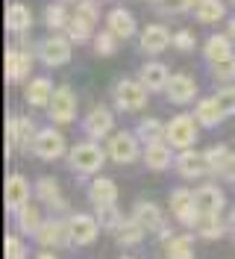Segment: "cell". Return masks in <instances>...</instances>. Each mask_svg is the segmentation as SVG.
Listing matches in <instances>:
<instances>
[{
  "mask_svg": "<svg viewBox=\"0 0 235 259\" xmlns=\"http://www.w3.org/2000/svg\"><path fill=\"white\" fill-rule=\"evenodd\" d=\"M200 3H203V0H185V6H188V9H197Z\"/></svg>",
  "mask_w": 235,
  "mask_h": 259,
  "instance_id": "cell-48",
  "label": "cell"
},
{
  "mask_svg": "<svg viewBox=\"0 0 235 259\" xmlns=\"http://www.w3.org/2000/svg\"><path fill=\"white\" fill-rule=\"evenodd\" d=\"M32 153H35L38 159H59L65 153V136L56 133L53 127L38 130V136H35V142H32Z\"/></svg>",
  "mask_w": 235,
  "mask_h": 259,
  "instance_id": "cell-7",
  "label": "cell"
},
{
  "mask_svg": "<svg viewBox=\"0 0 235 259\" xmlns=\"http://www.w3.org/2000/svg\"><path fill=\"white\" fill-rule=\"evenodd\" d=\"M232 3H235V0H232Z\"/></svg>",
  "mask_w": 235,
  "mask_h": 259,
  "instance_id": "cell-53",
  "label": "cell"
},
{
  "mask_svg": "<svg viewBox=\"0 0 235 259\" xmlns=\"http://www.w3.org/2000/svg\"><path fill=\"white\" fill-rule=\"evenodd\" d=\"M35 242L44 244V247H62V244H71V227H68V218H47Z\"/></svg>",
  "mask_w": 235,
  "mask_h": 259,
  "instance_id": "cell-8",
  "label": "cell"
},
{
  "mask_svg": "<svg viewBox=\"0 0 235 259\" xmlns=\"http://www.w3.org/2000/svg\"><path fill=\"white\" fill-rule=\"evenodd\" d=\"M97 215H100V227H103V230H112V233H115L118 224L124 221V215L118 212V206H100Z\"/></svg>",
  "mask_w": 235,
  "mask_h": 259,
  "instance_id": "cell-38",
  "label": "cell"
},
{
  "mask_svg": "<svg viewBox=\"0 0 235 259\" xmlns=\"http://www.w3.org/2000/svg\"><path fill=\"white\" fill-rule=\"evenodd\" d=\"M197 233L206 242H218V239H223V233H229V227L220 221V215H203L197 224Z\"/></svg>",
  "mask_w": 235,
  "mask_h": 259,
  "instance_id": "cell-29",
  "label": "cell"
},
{
  "mask_svg": "<svg viewBox=\"0 0 235 259\" xmlns=\"http://www.w3.org/2000/svg\"><path fill=\"white\" fill-rule=\"evenodd\" d=\"M162 9H171V12H185V0H162Z\"/></svg>",
  "mask_w": 235,
  "mask_h": 259,
  "instance_id": "cell-45",
  "label": "cell"
},
{
  "mask_svg": "<svg viewBox=\"0 0 235 259\" xmlns=\"http://www.w3.org/2000/svg\"><path fill=\"white\" fill-rule=\"evenodd\" d=\"M91 203L100 209V206H115L118 203V186L115 180L109 177H97L91 183Z\"/></svg>",
  "mask_w": 235,
  "mask_h": 259,
  "instance_id": "cell-20",
  "label": "cell"
},
{
  "mask_svg": "<svg viewBox=\"0 0 235 259\" xmlns=\"http://www.w3.org/2000/svg\"><path fill=\"white\" fill-rule=\"evenodd\" d=\"M38 136V130L32 127L30 118H9L6 121V142H9V150L12 147H32Z\"/></svg>",
  "mask_w": 235,
  "mask_h": 259,
  "instance_id": "cell-10",
  "label": "cell"
},
{
  "mask_svg": "<svg viewBox=\"0 0 235 259\" xmlns=\"http://www.w3.org/2000/svg\"><path fill=\"white\" fill-rule=\"evenodd\" d=\"M6 27H9L12 32H27L32 27L30 9H27L24 3H12V6L6 9Z\"/></svg>",
  "mask_w": 235,
  "mask_h": 259,
  "instance_id": "cell-28",
  "label": "cell"
},
{
  "mask_svg": "<svg viewBox=\"0 0 235 259\" xmlns=\"http://www.w3.org/2000/svg\"><path fill=\"white\" fill-rule=\"evenodd\" d=\"M38 56H41V62L50 65V68H56V65H65L71 59V41L62 38V35H50L41 41V48H38Z\"/></svg>",
  "mask_w": 235,
  "mask_h": 259,
  "instance_id": "cell-11",
  "label": "cell"
},
{
  "mask_svg": "<svg viewBox=\"0 0 235 259\" xmlns=\"http://www.w3.org/2000/svg\"><path fill=\"white\" fill-rule=\"evenodd\" d=\"M6 259H27V247L18 236H6Z\"/></svg>",
  "mask_w": 235,
  "mask_h": 259,
  "instance_id": "cell-41",
  "label": "cell"
},
{
  "mask_svg": "<svg viewBox=\"0 0 235 259\" xmlns=\"http://www.w3.org/2000/svg\"><path fill=\"white\" fill-rule=\"evenodd\" d=\"M144 227L135 221V218H124L121 224H118V230H115V239H118V244H138L141 239H144Z\"/></svg>",
  "mask_w": 235,
  "mask_h": 259,
  "instance_id": "cell-31",
  "label": "cell"
},
{
  "mask_svg": "<svg viewBox=\"0 0 235 259\" xmlns=\"http://www.w3.org/2000/svg\"><path fill=\"white\" fill-rule=\"evenodd\" d=\"M232 159V153H229V147L226 145H215L206 150V165H209V174H223L226 171V165Z\"/></svg>",
  "mask_w": 235,
  "mask_h": 259,
  "instance_id": "cell-33",
  "label": "cell"
},
{
  "mask_svg": "<svg viewBox=\"0 0 235 259\" xmlns=\"http://www.w3.org/2000/svg\"><path fill=\"white\" fill-rule=\"evenodd\" d=\"M3 200H6V209H12V212L27 206L30 203V183H27V177L9 174L6 177V189H3Z\"/></svg>",
  "mask_w": 235,
  "mask_h": 259,
  "instance_id": "cell-12",
  "label": "cell"
},
{
  "mask_svg": "<svg viewBox=\"0 0 235 259\" xmlns=\"http://www.w3.org/2000/svg\"><path fill=\"white\" fill-rule=\"evenodd\" d=\"M226 227H229V236H232V239H235V209H232V215L226 218Z\"/></svg>",
  "mask_w": 235,
  "mask_h": 259,
  "instance_id": "cell-47",
  "label": "cell"
},
{
  "mask_svg": "<svg viewBox=\"0 0 235 259\" xmlns=\"http://www.w3.org/2000/svg\"><path fill=\"white\" fill-rule=\"evenodd\" d=\"M162 244H165L168 259H191L194 256V247H191V239L188 236H168Z\"/></svg>",
  "mask_w": 235,
  "mask_h": 259,
  "instance_id": "cell-32",
  "label": "cell"
},
{
  "mask_svg": "<svg viewBox=\"0 0 235 259\" xmlns=\"http://www.w3.org/2000/svg\"><path fill=\"white\" fill-rule=\"evenodd\" d=\"M30 71H32V56L27 50H18V48L6 50V77H9V80L12 82L24 80Z\"/></svg>",
  "mask_w": 235,
  "mask_h": 259,
  "instance_id": "cell-16",
  "label": "cell"
},
{
  "mask_svg": "<svg viewBox=\"0 0 235 259\" xmlns=\"http://www.w3.org/2000/svg\"><path fill=\"white\" fill-rule=\"evenodd\" d=\"M223 177L229 180V183H235V153H232V159H229V165H226V171H223Z\"/></svg>",
  "mask_w": 235,
  "mask_h": 259,
  "instance_id": "cell-46",
  "label": "cell"
},
{
  "mask_svg": "<svg viewBox=\"0 0 235 259\" xmlns=\"http://www.w3.org/2000/svg\"><path fill=\"white\" fill-rule=\"evenodd\" d=\"M35 194L44 200L50 209H56V212H62L65 209V197H62V192H59V183L53 177H41L38 183H35Z\"/></svg>",
  "mask_w": 235,
  "mask_h": 259,
  "instance_id": "cell-22",
  "label": "cell"
},
{
  "mask_svg": "<svg viewBox=\"0 0 235 259\" xmlns=\"http://www.w3.org/2000/svg\"><path fill=\"white\" fill-rule=\"evenodd\" d=\"M147 85L144 82H135V80H121L115 85V100H118V106L124 109V112H138L141 106L147 103Z\"/></svg>",
  "mask_w": 235,
  "mask_h": 259,
  "instance_id": "cell-4",
  "label": "cell"
},
{
  "mask_svg": "<svg viewBox=\"0 0 235 259\" xmlns=\"http://www.w3.org/2000/svg\"><path fill=\"white\" fill-rule=\"evenodd\" d=\"M115 38H118V35L112 30L100 32V35L94 38V53H97V56H112V53H115Z\"/></svg>",
  "mask_w": 235,
  "mask_h": 259,
  "instance_id": "cell-39",
  "label": "cell"
},
{
  "mask_svg": "<svg viewBox=\"0 0 235 259\" xmlns=\"http://www.w3.org/2000/svg\"><path fill=\"white\" fill-rule=\"evenodd\" d=\"M121 259H135V256H121Z\"/></svg>",
  "mask_w": 235,
  "mask_h": 259,
  "instance_id": "cell-51",
  "label": "cell"
},
{
  "mask_svg": "<svg viewBox=\"0 0 235 259\" xmlns=\"http://www.w3.org/2000/svg\"><path fill=\"white\" fill-rule=\"evenodd\" d=\"M165 92H168V100H173V103H188L197 95V82L191 80L188 74H173L171 80H168Z\"/></svg>",
  "mask_w": 235,
  "mask_h": 259,
  "instance_id": "cell-17",
  "label": "cell"
},
{
  "mask_svg": "<svg viewBox=\"0 0 235 259\" xmlns=\"http://www.w3.org/2000/svg\"><path fill=\"white\" fill-rule=\"evenodd\" d=\"M203 127H215V124H220L226 115H223V109H220V103L215 100V97H206V100H200L197 103V115H194Z\"/></svg>",
  "mask_w": 235,
  "mask_h": 259,
  "instance_id": "cell-26",
  "label": "cell"
},
{
  "mask_svg": "<svg viewBox=\"0 0 235 259\" xmlns=\"http://www.w3.org/2000/svg\"><path fill=\"white\" fill-rule=\"evenodd\" d=\"M68 162H71V168L79 171V174H94V171H100V168H103L106 153H103L97 145H91V142H82V145L71 147Z\"/></svg>",
  "mask_w": 235,
  "mask_h": 259,
  "instance_id": "cell-1",
  "label": "cell"
},
{
  "mask_svg": "<svg viewBox=\"0 0 235 259\" xmlns=\"http://www.w3.org/2000/svg\"><path fill=\"white\" fill-rule=\"evenodd\" d=\"M215 100L220 103L223 115H235V89H220L215 95Z\"/></svg>",
  "mask_w": 235,
  "mask_h": 259,
  "instance_id": "cell-42",
  "label": "cell"
},
{
  "mask_svg": "<svg viewBox=\"0 0 235 259\" xmlns=\"http://www.w3.org/2000/svg\"><path fill=\"white\" fill-rule=\"evenodd\" d=\"M168 139H162V142H150L147 150H144V165L150 168V171H165V168H171V147L165 145Z\"/></svg>",
  "mask_w": 235,
  "mask_h": 259,
  "instance_id": "cell-21",
  "label": "cell"
},
{
  "mask_svg": "<svg viewBox=\"0 0 235 259\" xmlns=\"http://www.w3.org/2000/svg\"><path fill=\"white\" fill-rule=\"evenodd\" d=\"M47 112H50V121H56V124H71L74 115H77V97H74V92L68 85H59L53 92V97H50Z\"/></svg>",
  "mask_w": 235,
  "mask_h": 259,
  "instance_id": "cell-5",
  "label": "cell"
},
{
  "mask_svg": "<svg viewBox=\"0 0 235 259\" xmlns=\"http://www.w3.org/2000/svg\"><path fill=\"white\" fill-rule=\"evenodd\" d=\"M44 224V218H41V212L35 209V206H21L18 209V230L24 233V236H38V230Z\"/></svg>",
  "mask_w": 235,
  "mask_h": 259,
  "instance_id": "cell-27",
  "label": "cell"
},
{
  "mask_svg": "<svg viewBox=\"0 0 235 259\" xmlns=\"http://www.w3.org/2000/svg\"><path fill=\"white\" fill-rule=\"evenodd\" d=\"M112 124H115V118H112V112L106 106H94L91 112L85 115V121H82V127H85V133L91 139H106L112 133Z\"/></svg>",
  "mask_w": 235,
  "mask_h": 259,
  "instance_id": "cell-15",
  "label": "cell"
},
{
  "mask_svg": "<svg viewBox=\"0 0 235 259\" xmlns=\"http://www.w3.org/2000/svg\"><path fill=\"white\" fill-rule=\"evenodd\" d=\"M212 77L220 82H232L235 80V56L220 59V62H212Z\"/></svg>",
  "mask_w": 235,
  "mask_h": 259,
  "instance_id": "cell-36",
  "label": "cell"
},
{
  "mask_svg": "<svg viewBox=\"0 0 235 259\" xmlns=\"http://www.w3.org/2000/svg\"><path fill=\"white\" fill-rule=\"evenodd\" d=\"M176 171H179V177L185 180H197L203 177V174H209V165H206V153H197V150H182L179 156H176Z\"/></svg>",
  "mask_w": 235,
  "mask_h": 259,
  "instance_id": "cell-13",
  "label": "cell"
},
{
  "mask_svg": "<svg viewBox=\"0 0 235 259\" xmlns=\"http://www.w3.org/2000/svg\"><path fill=\"white\" fill-rule=\"evenodd\" d=\"M77 15L82 18V21H85V24H97V6H94V0H82V3H79L77 6Z\"/></svg>",
  "mask_w": 235,
  "mask_h": 259,
  "instance_id": "cell-43",
  "label": "cell"
},
{
  "mask_svg": "<svg viewBox=\"0 0 235 259\" xmlns=\"http://www.w3.org/2000/svg\"><path fill=\"white\" fill-rule=\"evenodd\" d=\"M194 197H197V209H200V215H220V209H223V192H220L218 186H203V189H197L194 192Z\"/></svg>",
  "mask_w": 235,
  "mask_h": 259,
  "instance_id": "cell-18",
  "label": "cell"
},
{
  "mask_svg": "<svg viewBox=\"0 0 235 259\" xmlns=\"http://www.w3.org/2000/svg\"><path fill=\"white\" fill-rule=\"evenodd\" d=\"M229 38H235V15L229 18Z\"/></svg>",
  "mask_w": 235,
  "mask_h": 259,
  "instance_id": "cell-50",
  "label": "cell"
},
{
  "mask_svg": "<svg viewBox=\"0 0 235 259\" xmlns=\"http://www.w3.org/2000/svg\"><path fill=\"white\" fill-rule=\"evenodd\" d=\"M168 80H171V74H168V68L162 62H150L141 68V82L150 89V92H159V89H168Z\"/></svg>",
  "mask_w": 235,
  "mask_h": 259,
  "instance_id": "cell-24",
  "label": "cell"
},
{
  "mask_svg": "<svg viewBox=\"0 0 235 259\" xmlns=\"http://www.w3.org/2000/svg\"><path fill=\"white\" fill-rule=\"evenodd\" d=\"M150 3H162V0H150Z\"/></svg>",
  "mask_w": 235,
  "mask_h": 259,
  "instance_id": "cell-52",
  "label": "cell"
},
{
  "mask_svg": "<svg viewBox=\"0 0 235 259\" xmlns=\"http://www.w3.org/2000/svg\"><path fill=\"white\" fill-rule=\"evenodd\" d=\"M173 48L176 50H194V32L179 30L176 35H173Z\"/></svg>",
  "mask_w": 235,
  "mask_h": 259,
  "instance_id": "cell-44",
  "label": "cell"
},
{
  "mask_svg": "<svg viewBox=\"0 0 235 259\" xmlns=\"http://www.w3.org/2000/svg\"><path fill=\"white\" fill-rule=\"evenodd\" d=\"M135 136H138L144 145H150V142H162V139L168 136V127H162V121H156V118H147V121H141L138 124Z\"/></svg>",
  "mask_w": 235,
  "mask_h": 259,
  "instance_id": "cell-34",
  "label": "cell"
},
{
  "mask_svg": "<svg viewBox=\"0 0 235 259\" xmlns=\"http://www.w3.org/2000/svg\"><path fill=\"white\" fill-rule=\"evenodd\" d=\"M65 30H68V35H71V41H85V38L91 35V24H85L79 15H74L71 21H68Z\"/></svg>",
  "mask_w": 235,
  "mask_h": 259,
  "instance_id": "cell-37",
  "label": "cell"
},
{
  "mask_svg": "<svg viewBox=\"0 0 235 259\" xmlns=\"http://www.w3.org/2000/svg\"><path fill=\"white\" fill-rule=\"evenodd\" d=\"M35 259H56V256H53L50 250H41V253H38V256H35Z\"/></svg>",
  "mask_w": 235,
  "mask_h": 259,
  "instance_id": "cell-49",
  "label": "cell"
},
{
  "mask_svg": "<svg viewBox=\"0 0 235 259\" xmlns=\"http://www.w3.org/2000/svg\"><path fill=\"white\" fill-rule=\"evenodd\" d=\"M165 139L176 150H188V147L197 142V118L194 115H176V118H171Z\"/></svg>",
  "mask_w": 235,
  "mask_h": 259,
  "instance_id": "cell-2",
  "label": "cell"
},
{
  "mask_svg": "<svg viewBox=\"0 0 235 259\" xmlns=\"http://www.w3.org/2000/svg\"><path fill=\"white\" fill-rule=\"evenodd\" d=\"M132 218H135L147 233L165 230V215H162V209H159L156 203H150V200H138V203L132 206Z\"/></svg>",
  "mask_w": 235,
  "mask_h": 259,
  "instance_id": "cell-14",
  "label": "cell"
},
{
  "mask_svg": "<svg viewBox=\"0 0 235 259\" xmlns=\"http://www.w3.org/2000/svg\"><path fill=\"white\" fill-rule=\"evenodd\" d=\"M68 227H71V242L79 244V247H85V244H91L94 239H97L100 221H97V218H91V215H82V212H77V215H71V218H68Z\"/></svg>",
  "mask_w": 235,
  "mask_h": 259,
  "instance_id": "cell-9",
  "label": "cell"
},
{
  "mask_svg": "<svg viewBox=\"0 0 235 259\" xmlns=\"http://www.w3.org/2000/svg\"><path fill=\"white\" fill-rule=\"evenodd\" d=\"M171 212L176 215V221L185 227H197L200 218H203L200 209H197V197L188 189H173L171 192Z\"/></svg>",
  "mask_w": 235,
  "mask_h": 259,
  "instance_id": "cell-3",
  "label": "cell"
},
{
  "mask_svg": "<svg viewBox=\"0 0 235 259\" xmlns=\"http://www.w3.org/2000/svg\"><path fill=\"white\" fill-rule=\"evenodd\" d=\"M138 136H135V133H115V136H112L109 139V156L115 162H118V165H129V162H135L138 159Z\"/></svg>",
  "mask_w": 235,
  "mask_h": 259,
  "instance_id": "cell-6",
  "label": "cell"
},
{
  "mask_svg": "<svg viewBox=\"0 0 235 259\" xmlns=\"http://www.w3.org/2000/svg\"><path fill=\"white\" fill-rule=\"evenodd\" d=\"M226 12V6L220 3V0H203L200 6H197V21H203V24H215L220 21Z\"/></svg>",
  "mask_w": 235,
  "mask_h": 259,
  "instance_id": "cell-35",
  "label": "cell"
},
{
  "mask_svg": "<svg viewBox=\"0 0 235 259\" xmlns=\"http://www.w3.org/2000/svg\"><path fill=\"white\" fill-rule=\"evenodd\" d=\"M53 82L47 80V77H35V80H30V85H27V103L30 106H50V97H53Z\"/></svg>",
  "mask_w": 235,
  "mask_h": 259,
  "instance_id": "cell-23",
  "label": "cell"
},
{
  "mask_svg": "<svg viewBox=\"0 0 235 259\" xmlns=\"http://www.w3.org/2000/svg\"><path fill=\"white\" fill-rule=\"evenodd\" d=\"M203 56L209 59V62L229 59V56H232V45H229V38H226V35H209V38H206Z\"/></svg>",
  "mask_w": 235,
  "mask_h": 259,
  "instance_id": "cell-30",
  "label": "cell"
},
{
  "mask_svg": "<svg viewBox=\"0 0 235 259\" xmlns=\"http://www.w3.org/2000/svg\"><path fill=\"white\" fill-rule=\"evenodd\" d=\"M44 21H47V27H50V30H65L71 18L65 15L62 6H50V9L44 12Z\"/></svg>",
  "mask_w": 235,
  "mask_h": 259,
  "instance_id": "cell-40",
  "label": "cell"
},
{
  "mask_svg": "<svg viewBox=\"0 0 235 259\" xmlns=\"http://www.w3.org/2000/svg\"><path fill=\"white\" fill-rule=\"evenodd\" d=\"M106 27H109L118 38H129L135 32V18L129 15L126 9H112L109 18H106Z\"/></svg>",
  "mask_w": 235,
  "mask_h": 259,
  "instance_id": "cell-25",
  "label": "cell"
},
{
  "mask_svg": "<svg viewBox=\"0 0 235 259\" xmlns=\"http://www.w3.org/2000/svg\"><path fill=\"white\" fill-rule=\"evenodd\" d=\"M171 41H173V35L165 27H159V24H153V27H147L141 32V50L144 53H162Z\"/></svg>",
  "mask_w": 235,
  "mask_h": 259,
  "instance_id": "cell-19",
  "label": "cell"
}]
</instances>
